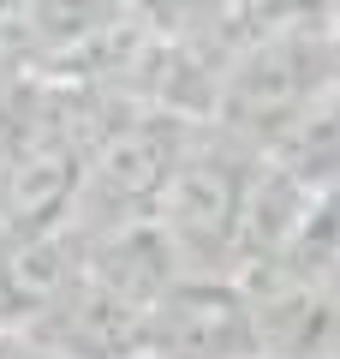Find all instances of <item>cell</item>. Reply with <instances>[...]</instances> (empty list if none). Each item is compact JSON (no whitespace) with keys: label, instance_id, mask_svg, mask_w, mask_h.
Here are the masks:
<instances>
[{"label":"cell","instance_id":"6da1fadb","mask_svg":"<svg viewBox=\"0 0 340 359\" xmlns=\"http://www.w3.org/2000/svg\"><path fill=\"white\" fill-rule=\"evenodd\" d=\"M257 144L221 132L215 120H197L179 150L167 192L155 204L167 240L179 245L185 269L203 276H239V228H245V198L257 174Z\"/></svg>","mask_w":340,"mask_h":359},{"label":"cell","instance_id":"7a4b0ae2","mask_svg":"<svg viewBox=\"0 0 340 359\" xmlns=\"http://www.w3.org/2000/svg\"><path fill=\"white\" fill-rule=\"evenodd\" d=\"M340 78V54H334V30H311V25H281L269 36H257L239 60H227L221 84L209 96V120L233 138L269 144L287 132V120L311 102L316 90H328Z\"/></svg>","mask_w":340,"mask_h":359},{"label":"cell","instance_id":"3957f363","mask_svg":"<svg viewBox=\"0 0 340 359\" xmlns=\"http://www.w3.org/2000/svg\"><path fill=\"white\" fill-rule=\"evenodd\" d=\"M191 126L197 120L173 114V108L113 114V126L96 138V150L84 162V186H78V204H72L78 240H90L101 228H120V222H138V216H155Z\"/></svg>","mask_w":340,"mask_h":359},{"label":"cell","instance_id":"277c9868","mask_svg":"<svg viewBox=\"0 0 340 359\" xmlns=\"http://www.w3.org/2000/svg\"><path fill=\"white\" fill-rule=\"evenodd\" d=\"M143 347L162 359H245L257 353V311L239 276H203L185 269L150 306Z\"/></svg>","mask_w":340,"mask_h":359},{"label":"cell","instance_id":"5b68a950","mask_svg":"<svg viewBox=\"0 0 340 359\" xmlns=\"http://www.w3.org/2000/svg\"><path fill=\"white\" fill-rule=\"evenodd\" d=\"M257 311V353L269 359H340V282H311L287 269L239 276Z\"/></svg>","mask_w":340,"mask_h":359},{"label":"cell","instance_id":"8992f818","mask_svg":"<svg viewBox=\"0 0 340 359\" xmlns=\"http://www.w3.org/2000/svg\"><path fill=\"white\" fill-rule=\"evenodd\" d=\"M24 6H30V36H36V78L96 60L138 18L132 0H24Z\"/></svg>","mask_w":340,"mask_h":359},{"label":"cell","instance_id":"52a82bcc","mask_svg":"<svg viewBox=\"0 0 340 359\" xmlns=\"http://www.w3.org/2000/svg\"><path fill=\"white\" fill-rule=\"evenodd\" d=\"M18 162H24V108H18V90H0V222L13 210Z\"/></svg>","mask_w":340,"mask_h":359},{"label":"cell","instance_id":"ba28073f","mask_svg":"<svg viewBox=\"0 0 340 359\" xmlns=\"http://www.w3.org/2000/svg\"><path fill=\"white\" fill-rule=\"evenodd\" d=\"M126 359H162V353H150V347H138V353H126Z\"/></svg>","mask_w":340,"mask_h":359},{"label":"cell","instance_id":"9c48e42d","mask_svg":"<svg viewBox=\"0 0 340 359\" xmlns=\"http://www.w3.org/2000/svg\"><path fill=\"white\" fill-rule=\"evenodd\" d=\"M334 54H340V18H334Z\"/></svg>","mask_w":340,"mask_h":359},{"label":"cell","instance_id":"30bf717a","mask_svg":"<svg viewBox=\"0 0 340 359\" xmlns=\"http://www.w3.org/2000/svg\"><path fill=\"white\" fill-rule=\"evenodd\" d=\"M245 359H269V353H245Z\"/></svg>","mask_w":340,"mask_h":359}]
</instances>
